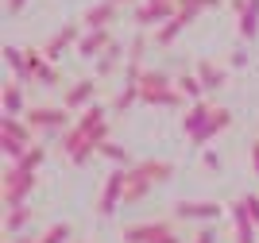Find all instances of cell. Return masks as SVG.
Here are the masks:
<instances>
[{"instance_id": "d4e9b609", "label": "cell", "mask_w": 259, "mask_h": 243, "mask_svg": "<svg viewBox=\"0 0 259 243\" xmlns=\"http://www.w3.org/2000/svg\"><path fill=\"white\" fill-rule=\"evenodd\" d=\"M0 131L23 139V143H31V124H20V116H4V120H0Z\"/></svg>"}, {"instance_id": "4fadbf2b", "label": "cell", "mask_w": 259, "mask_h": 243, "mask_svg": "<svg viewBox=\"0 0 259 243\" xmlns=\"http://www.w3.org/2000/svg\"><path fill=\"white\" fill-rule=\"evenodd\" d=\"M27 70H31V81L39 85H58V70L51 66V58L39 51H27Z\"/></svg>"}, {"instance_id": "7a4b0ae2", "label": "cell", "mask_w": 259, "mask_h": 243, "mask_svg": "<svg viewBox=\"0 0 259 243\" xmlns=\"http://www.w3.org/2000/svg\"><path fill=\"white\" fill-rule=\"evenodd\" d=\"M140 101H143V105H159V108H178V105H182V93H174V89H170V77L162 74V70H143Z\"/></svg>"}, {"instance_id": "f1b7e54d", "label": "cell", "mask_w": 259, "mask_h": 243, "mask_svg": "<svg viewBox=\"0 0 259 243\" xmlns=\"http://www.w3.org/2000/svg\"><path fill=\"white\" fill-rule=\"evenodd\" d=\"M101 155H105L108 162H116V166H136L128 151H124V147H116V143H108V139H105V143H101Z\"/></svg>"}, {"instance_id": "4dcf8cb0", "label": "cell", "mask_w": 259, "mask_h": 243, "mask_svg": "<svg viewBox=\"0 0 259 243\" xmlns=\"http://www.w3.org/2000/svg\"><path fill=\"white\" fill-rule=\"evenodd\" d=\"M120 54H124V51H120L116 42H112V46H108L105 54H97V74H108V70H112V66L120 62Z\"/></svg>"}, {"instance_id": "4316f807", "label": "cell", "mask_w": 259, "mask_h": 243, "mask_svg": "<svg viewBox=\"0 0 259 243\" xmlns=\"http://www.w3.org/2000/svg\"><path fill=\"white\" fill-rule=\"evenodd\" d=\"M31 147V143H23V139H16V135H4V131H0V151H4V155H8L12 162L16 159H23V151Z\"/></svg>"}, {"instance_id": "ba28073f", "label": "cell", "mask_w": 259, "mask_h": 243, "mask_svg": "<svg viewBox=\"0 0 259 243\" xmlns=\"http://www.w3.org/2000/svg\"><path fill=\"white\" fill-rule=\"evenodd\" d=\"M194 20H197V12H194V8H178L166 23H159V31H155V42H159V46H170V42L182 35V27H190Z\"/></svg>"}, {"instance_id": "e0dca14e", "label": "cell", "mask_w": 259, "mask_h": 243, "mask_svg": "<svg viewBox=\"0 0 259 243\" xmlns=\"http://www.w3.org/2000/svg\"><path fill=\"white\" fill-rule=\"evenodd\" d=\"M31 205H8V216H4V232L8 235H20L27 224H31Z\"/></svg>"}, {"instance_id": "484cf974", "label": "cell", "mask_w": 259, "mask_h": 243, "mask_svg": "<svg viewBox=\"0 0 259 243\" xmlns=\"http://www.w3.org/2000/svg\"><path fill=\"white\" fill-rule=\"evenodd\" d=\"M43 159H47L43 147H27V151H23V159H16L12 166H20V170H27V174H35V170L43 166Z\"/></svg>"}, {"instance_id": "83f0119b", "label": "cell", "mask_w": 259, "mask_h": 243, "mask_svg": "<svg viewBox=\"0 0 259 243\" xmlns=\"http://www.w3.org/2000/svg\"><path fill=\"white\" fill-rule=\"evenodd\" d=\"M85 135H89V131H85V127H81V124L66 127V135H62V151H66V155H74V151L81 147V143H85Z\"/></svg>"}, {"instance_id": "7402d4cb", "label": "cell", "mask_w": 259, "mask_h": 243, "mask_svg": "<svg viewBox=\"0 0 259 243\" xmlns=\"http://www.w3.org/2000/svg\"><path fill=\"white\" fill-rule=\"evenodd\" d=\"M197 77H201V85H205L209 93L225 85V70H221V66H213V62H201V66H197Z\"/></svg>"}, {"instance_id": "5b68a950", "label": "cell", "mask_w": 259, "mask_h": 243, "mask_svg": "<svg viewBox=\"0 0 259 243\" xmlns=\"http://www.w3.org/2000/svg\"><path fill=\"white\" fill-rule=\"evenodd\" d=\"M124 178H128V166H120L116 174H108V181H105V193H101V205H97V212L101 216H112V212L124 205Z\"/></svg>"}, {"instance_id": "9a60e30c", "label": "cell", "mask_w": 259, "mask_h": 243, "mask_svg": "<svg viewBox=\"0 0 259 243\" xmlns=\"http://www.w3.org/2000/svg\"><path fill=\"white\" fill-rule=\"evenodd\" d=\"M213 112H217L213 105H205V101H194V105H190V112H186V120H182V131H186V135H197V131L209 124V116H213Z\"/></svg>"}, {"instance_id": "7c38bea8", "label": "cell", "mask_w": 259, "mask_h": 243, "mask_svg": "<svg viewBox=\"0 0 259 243\" xmlns=\"http://www.w3.org/2000/svg\"><path fill=\"white\" fill-rule=\"evenodd\" d=\"M77 42H81V27H62L58 35H51V39H47L43 54L54 62V58H62V51H70V46H77Z\"/></svg>"}, {"instance_id": "836d02e7", "label": "cell", "mask_w": 259, "mask_h": 243, "mask_svg": "<svg viewBox=\"0 0 259 243\" xmlns=\"http://www.w3.org/2000/svg\"><path fill=\"white\" fill-rule=\"evenodd\" d=\"M244 201H248V212H251V220L259 224V197H255V193H248V197H244Z\"/></svg>"}, {"instance_id": "8d00e7d4", "label": "cell", "mask_w": 259, "mask_h": 243, "mask_svg": "<svg viewBox=\"0 0 259 243\" xmlns=\"http://www.w3.org/2000/svg\"><path fill=\"white\" fill-rule=\"evenodd\" d=\"M213 239H217V232H213V228H205V232L197 235V239H194V243H213Z\"/></svg>"}, {"instance_id": "d590c367", "label": "cell", "mask_w": 259, "mask_h": 243, "mask_svg": "<svg viewBox=\"0 0 259 243\" xmlns=\"http://www.w3.org/2000/svg\"><path fill=\"white\" fill-rule=\"evenodd\" d=\"M23 4H27V0H8V16H20Z\"/></svg>"}, {"instance_id": "d6986e66", "label": "cell", "mask_w": 259, "mask_h": 243, "mask_svg": "<svg viewBox=\"0 0 259 243\" xmlns=\"http://www.w3.org/2000/svg\"><path fill=\"white\" fill-rule=\"evenodd\" d=\"M93 89H97V81H93V77H85V81H77L74 89H70V93L62 96V105L70 108V112H74V108H81L89 101V96H93Z\"/></svg>"}, {"instance_id": "44dd1931", "label": "cell", "mask_w": 259, "mask_h": 243, "mask_svg": "<svg viewBox=\"0 0 259 243\" xmlns=\"http://www.w3.org/2000/svg\"><path fill=\"white\" fill-rule=\"evenodd\" d=\"M4 62L16 70V81H31V70H27V54H23L20 46H8V51H4Z\"/></svg>"}, {"instance_id": "3957f363", "label": "cell", "mask_w": 259, "mask_h": 243, "mask_svg": "<svg viewBox=\"0 0 259 243\" xmlns=\"http://www.w3.org/2000/svg\"><path fill=\"white\" fill-rule=\"evenodd\" d=\"M31 189H35V174H27V170H20V166L4 170V181H0V197H4V205H23Z\"/></svg>"}, {"instance_id": "2e32d148", "label": "cell", "mask_w": 259, "mask_h": 243, "mask_svg": "<svg viewBox=\"0 0 259 243\" xmlns=\"http://www.w3.org/2000/svg\"><path fill=\"white\" fill-rule=\"evenodd\" d=\"M236 8H240V35L255 39L259 35V0H236Z\"/></svg>"}, {"instance_id": "9c48e42d", "label": "cell", "mask_w": 259, "mask_h": 243, "mask_svg": "<svg viewBox=\"0 0 259 243\" xmlns=\"http://www.w3.org/2000/svg\"><path fill=\"white\" fill-rule=\"evenodd\" d=\"M178 12V0H147L140 12H136V20H140V27H159V23H166Z\"/></svg>"}, {"instance_id": "ac0fdd59", "label": "cell", "mask_w": 259, "mask_h": 243, "mask_svg": "<svg viewBox=\"0 0 259 243\" xmlns=\"http://www.w3.org/2000/svg\"><path fill=\"white\" fill-rule=\"evenodd\" d=\"M120 4H112V0H101V4H93V8H85V16H81V23L85 27H108V20L116 16Z\"/></svg>"}, {"instance_id": "52a82bcc", "label": "cell", "mask_w": 259, "mask_h": 243, "mask_svg": "<svg viewBox=\"0 0 259 243\" xmlns=\"http://www.w3.org/2000/svg\"><path fill=\"white\" fill-rule=\"evenodd\" d=\"M27 124L31 127H43V131H66L70 127V108H31L27 112Z\"/></svg>"}, {"instance_id": "8992f818", "label": "cell", "mask_w": 259, "mask_h": 243, "mask_svg": "<svg viewBox=\"0 0 259 243\" xmlns=\"http://www.w3.org/2000/svg\"><path fill=\"white\" fill-rule=\"evenodd\" d=\"M174 216H178V220L213 224V220H221V205L217 201H178L174 205Z\"/></svg>"}, {"instance_id": "d6a6232c", "label": "cell", "mask_w": 259, "mask_h": 243, "mask_svg": "<svg viewBox=\"0 0 259 243\" xmlns=\"http://www.w3.org/2000/svg\"><path fill=\"white\" fill-rule=\"evenodd\" d=\"M221 0H178V8H194V12H201V8H217Z\"/></svg>"}, {"instance_id": "277c9868", "label": "cell", "mask_w": 259, "mask_h": 243, "mask_svg": "<svg viewBox=\"0 0 259 243\" xmlns=\"http://www.w3.org/2000/svg\"><path fill=\"white\" fill-rule=\"evenodd\" d=\"M124 243H182V239L170 232V224L151 220V224H132L124 232Z\"/></svg>"}, {"instance_id": "ab89813d", "label": "cell", "mask_w": 259, "mask_h": 243, "mask_svg": "<svg viewBox=\"0 0 259 243\" xmlns=\"http://www.w3.org/2000/svg\"><path fill=\"white\" fill-rule=\"evenodd\" d=\"M112 4H132V0H112Z\"/></svg>"}, {"instance_id": "6da1fadb", "label": "cell", "mask_w": 259, "mask_h": 243, "mask_svg": "<svg viewBox=\"0 0 259 243\" xmlns=\"http://www.w3.org/2000/svg\"><path fill=\"white\" fill-rule=\"evenodd\" d=\"M174 174L170 162H136V166H128V178H124V205H136L143 201L147 193L159 185V181H166Z\"/></svg>"}, {"instance_id": "e575fe53", "label": "cell", "mask_w": 259, "mask_h": 243, "mask_svg": "<svg viewBox=\"0 0 259 243\" xmlns=\"http://www.w3.org/2000/svg\"><path fill=\"white\" fill-rule=\"evenodd\" d=\"M205 166L209 170H221V155H217V151H205Z\"/></svg>"}, {"instance_id": "74e56055", "label": "cell", "mask_w": 259, "mask_h": 243, "mask_svg": "<svg viewBox=\"0 0 259 243\" xmlns=\"http://www.w3.org/2000/svg\"><path fill=\"white\" fill-rule=\"evenodd\" d=\"M251 166H255V174H259V143H251Z\"/></svg>"}, {"instance_id": "f546056e", "label": "cell", "mask_w": 259, "mask_h": 243, "mask_svg": "<svg viewBox=\"0 0 259 243\" xmlns=\"http://www.w3.org/2000/svg\"><path fill=\"white\" fill-rule=\"evenodd\" d=\"M77 124L85 127V131H93L97 124H105V108H101V105H89L85 112H81V120H77Z\"/></svg>"}, {"instance_id": "ffe728a7", "label": "cell", "mask_w": 259, "mask_h": 243, "mask_svg": "<svg viewBox=\"0 0 259 243\" xmlns=\"http://www.w3.org/2000/svg\"><path fill=\"white\" fill-rule=\"evenodd\" d=\"M0 105H4V116H20L23 112V89L16 81L4 85V93H0Z\"/></svg>"}, {"instance_id": "1f68e13d", "label": "cell", "mask_w": 259, "mask_h": 243, "mask_svg": "<svg viewBox=\"0 0 259 243\" xmlns=\"http://www.w3.org/2000/svg\"><path fill=\"white\" fill-rule=\"evenodd\" d=\"M70 235H74V232H70V224H54L51 232H47L43 239H35V243H66Z\"/></svg>"}, {"instance_id": "603a6c76", "label": "cell", "mask_w": 259, "mask_h": 243, "mask_svg": "<svg viewBox=\"0 0 259 243\" xmlns=\"http://www.w3.org/2000/svg\"><path fill=\"white\" fill-rule=\"evenodd\" d=\"M178 93H182L186 101H201L205 85H201V77H197V74H182V77H178Z\"/></svg>"}, {"instance_id": "cb8c5ba5", "label": "cell", "mask_w": 259, "mask_h": 243, "mask_svg": "<svg viewBox=\"0 0 259 243\" xmlns=\"http://www.w3.org/2000/svg\"><path fill=\"white\" fill-rule=\"evenodd\" d=\"M136 101H140V81H124V89H120V96H116V105H112V112H128Z\"/></svg>"}, {"instance_id": "f35d334b", "label": "cell", "mask_w": 259, "mask_h": 243, "mask_svg": "<svg viewBox=\"0 0 259 243\" xmlns=\"http://www.w3.org/2000/svg\"><path fill=\"white\" fill-rule=\"evenodd\" d=\"M12 243H31V235H20V239H12Z\"/></svg>"}, {"instance_id": "5bb4252c", "label": "cell", "mask_w": 259, "mask_h": 243, "mask_svg": "<svg viewBox=\"0 0 259 243\" xmlns=\"http://www.w3.org/2000/svg\"><path fill=\"white\" fill-rule=\"evenodd\" d=\"M228 124H232V112H228V108H217L213 116H209V124L201 127L197 135H190V139H194V147H205L209 139H213V135H221V131H225Z\"/></svg>"}, {"instance_id": "30bf717a", "label": "cell", "mask_w": 259, "mask_h": 243, "mask_svg": "<svg viewBox=\"0 0 259 243\" xmlns=\"http://www.w3.org/2000/svg\"><path fill=\"white\" fill-rule=\"evenodd\" d=\"M108 46H112V35H108V27H85L81 42H77V54H81V58H97V54H105Z\"/></svg>"}, {"instance_id": "8fae6325", "label": "cell", "mask_w": 259, "mask_h": 243, "mask_svg": "<svg viewBox=\"0 0 259 243\" xmlns=\"http://www.w3.org/2000/svg\"><path fill=\"white\" fill-rule=\"evenodd\" d=\"M232 220H236V243H255V228H259V224L251 220L248 201H244V197L232 201Z\"/></svg>"}]
</instances>
